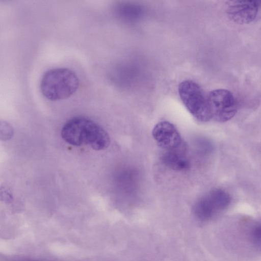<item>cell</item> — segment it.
<instances>
[{
  "label": "cell",
  "mask_w": 261,
  "mask_h": 261,
  "mask_svg": "<svg viewBox=\"0 0 261 261\" xmlns=\"http://www.w3.org/2000/svg\"><path fill=\"white\" fill-rule=\"evenodd\" d=\"M230 202L231 197L226 191L214 190L196 202L193 208V213L200 221L210 220L225 210Z\"/></svg>",
  "instance_id": "4"
},
{
  "label": "cell",
  "mask_w": 261,
  "mask_h": 261,
  "mask_svg": "<svg viewBox=\"0 0 261 261\" xmlns=\"http://www.w3.org/2000/svg\"><path fill=\"white\" fill-rule=\"evenodd\" d=\"M13 134V128L10 123L6 121L0 120V140H9L12 138Z\"/></svg>",
  "instance_id": "9"
},
{
  "label": "cell",
  "mask_w": 261,
  "mask_h": 261,
  "mask_svg": "<svg viewBox=\"0 0 261 261\" xmlns=\"http://www.w3.org/2000/svg\"><path fill=\"white\" fill-rule=\"evenodd\" d=\"M63 139L73 146L88 145L96 150L107 148L110 145L108 134L99 125L88 118H73L61 129Z\"/></svg>",
  "instance_id": "1"
},
{
  "label": "cell",
  "mask_w": 261,
  "mask_h": 261,
  "mask_svg": "<svg viewBox=\"0 0 261 261\" xmlns=\"http://www.w3.org/2000/svg\"><path fill=\"white\" fill-rule=\"evenodd\" d=\"M178 91L183 103L197 120L206 122L211 119L207 96L197 83L184 81L179 84Z\"/></svg>",
  "instance_id": "3"
},
{
  "label": "cell",
  "mask_w": 261,
  "mask_h": 261,
  "mask_svg": "<svg viewBox=\"0 0 261 261\" xmlns=\"http://www.w3.org/2000/svg\"><path fill=\"white\" fill-rule=\"evenodd\" d=\"M13 198L11 190L7 186L0 185V200L10 202Z\"/></svg>",
  "instance_id": "11"
},
{
  "label": "cell",
  "mask_w": 261,
  "mask_h": 261,
  "mask_svg": "<svg viewBox=\"0 0 261 261\" xmlns=\"http://www.w3.org/2000/svg\"><path fill=\"white\" fill-rule=\"evenodd\" d=\"M259 6L260 1L257 0L233 1L227 4L226 13L238 23H248L256 18Z\"/></svg>",
  "instance_id": "7"
},
{
  "label": "cell",
  "mask_w": 261,
  "mask_h": 261,
  "mask_svg": "<svg viewBox=\"0 0 261 261\" xmlns=\"http://www.w3.org/2000/svg\"><path fill=\"white\" fill-rule=\"evenodd\" d=\"M152 136L163 152L186 150V145L175 126L167 121L158 122L152 130Z\"/></svg>",
  "instance_id": "6"
},
{
  "label": "cell",
  "mask_w": 261,
  "mask_h": 261,
  "mask_svg": "<svg viewBox=\"0 0 261 261\" xmlns=\"http://www.w3.org/2000/svg\"><path fill=\"white\" fill-rule=\"evenodd\" d=\"M211 119L224 122L231 119L237 110L236 100L232 93L224 89H217L207 96Z\"/></svg>",
  "instance_id": "5"
},
{
  "label": "cell",
  "mask_w": 261,
  "mask_h": 261,
  "mask_svg": "<svg viewBox=\"0 0 261 261\" xmlns=\"http://www.w3.org/2000/svg\"><path fill=\"white\" fill-rule=\"evenodd\" d=\"M251 240L256 246L260 247L261 242V227L260 224L253 226L250 232Z\"/></svg>",
  "instance_id": "10"
},
{
  "label": "cell",
  "mask_w": 261,
  "mask_h": 261,
  "mask_svg": "<svg viewBox=\"0 0 261 261\" xmlns=\"http://www.w3.org/2000/svg\"><path fill=\"white\" fill-rule=\"evenodd\" d=\"M162 161L168 168L177 171L187 170L191 165L187 150L163 152Z\"/></svg>",
  "instance_id": "8"
},
{
  "label": "cell",
  "mask_w": 261,
  "mask_h": 261,
  "mask_svg": "<svg viewBox=\"0 0 261 261\" xmlns=\"http://www.w3.org/2000/svg\"><path fill=\"white\" fill-rule=\"evenodd\" d=\"M79 86L77 76L65 68H56L46 71L41 83V93L47 99L57 101L66 99L73 94Z\"/></svg>",
  "instance_id": "2"
}]
</instances>
